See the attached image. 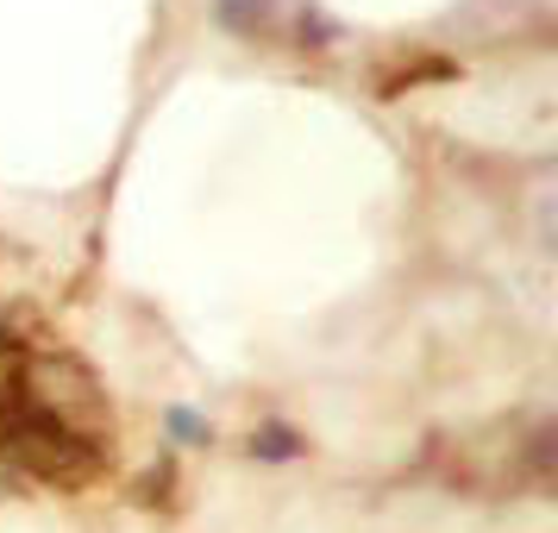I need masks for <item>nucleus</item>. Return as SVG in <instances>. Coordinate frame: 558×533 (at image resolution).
Wrapping results in <instances>:
<instances>
[{"mask_svg":"<svg viewBox=\"0 0 558 533\" xmlns=\"http://www.w3.org/2000/svg\"><path fill=\"white\" fill-rule=\"evenodd\" d=\"M252 458H270V464L302 458V439H295V427H282V421H264V427L252 433Z\"/></svg>","mask_w":558,"mask_h":533,"instance_id":"nucleus-1","label":"nucleus"},{"mask_svg":"<svg viewBox=\"0 0 558 533\" xmlns=\"http://www.w3.org/2000/svg\"><path fill=\"white\" fill-rule=\"evenodd\" d=\"M214 13H220V26H232V32H257L264 13H270V0H214Z\"/></svg>","mask_w":558,"mask_h":533,"instance_id":"nucleus-2","label":"nucleus"},{"mask_svg":"<svg viewBox=\"0 0 558 533\" xmlns=\"http://www.w3.org/2000/svg\"><path fill=\"white\" fill-rule=\"evenodd\" d=\"M163 427L177 433L182 446H207V439H214V433H207V421L195 414V408H170V414H163Z\"/></svg>","mask_w":558,"mask_h":533,"instance_id":"nucleus-3","label":"nucleus"}]
</instances>
